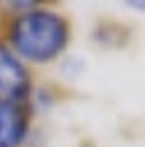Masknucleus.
I'll return each instance as SVG.
<instances>
[{"label": "nucleus", "instance_id": "obj_1", "mask_svg": "<svg viewBox=\"0 0 145 147\" xmlns=\"http://www.w3.org/2000/svg\"><path fill=\"white\" fill-rule=\"evenodd\" d=\"M70 43V22L54 8L32 5L22 11L8 24V43L22 62L30 64H48L65 54Z\"/></svg>", "mask_w": 145, "mask_h": 147}, {"label": "nucleus", "instance_id": "obj_2", "mask_svg": "<svg viewBox=\"0 0 145 147\" xmlns=\"http://www.w3.org/2000/svg\"><path fill=\"white\" fill-rule=\"evenodd\" d=\"M30 70L5 43H0V102H27Z\"/></svg>", "mask_w": 145, "mask_h": 147}, {"label": "nucleus", "instance_id": "obj_3", "mask_svg": "<svg viewBox=\"0 0 145 147\" xmlns=\"http://www.w3.org/2000/svg\"><path fill=\"white\" fill-rule=\"evenodd\" d=\"M27 102H0V147H22L30 134Z\"/></svg>", "mask_w": 145, "mask_h": 147}]
</instances>
